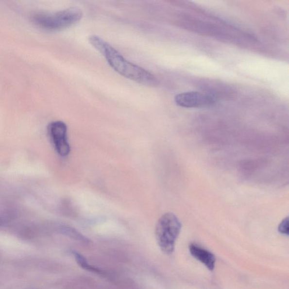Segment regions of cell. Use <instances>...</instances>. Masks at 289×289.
<instances>
[{
  "instance_id": "6da1fadb",
  "label": "cell",
  "mask_w": 289,
  "mask_h": 289,
  "mask_svg": "<svg viewBox=\"0 0 289 289\" xmlns=\"http://www.w3.org/2000/svg\"><path fill=\"white\" fill-rule=\"evenodd\" d=\"M89 42L105 58L115 71L132 81L148 86L158 85V80L154 75L137 65L125 60L116 50L99 36L92 35Z\"/></svg>"
},
{
  "instance_id": "7a4b0ae2",
  "label": "cell",
  "mask_w": 289,
  "mask_h": 289,
  "mask_svg": "<svg viewBox=\"0 0 289 289\" xmlns=\"http://www.w3.org/2000/svg\"><path fill=\"white\" fill-rule=\"evenodd\" d=\"M83 12L77 7H72L55 13L37 12L32 17L36 26L47 31H56L66 29L81 20Z\"/></svg>"
},
{
  "instance_id": "3957f363",
  "label": "cell",
  "mask_w": 289,
  "mask_h": 289,
  "mask_svg": "<svg viewBox=\"0 0 289 289\" xmlns=\"http://www.w3.org/2000/svg\"><path fill=\"white\" fill-rule=\"evenodd\" d=\"M182 223L176 216L167 212L159 219L155 227L156 241L160 249L167 255L173 253L175 243L178 238Z\"/></svg>"
},
{
  "instance_id": "277c9868",
  "label": "cell",
  "mask_w": 289,
  "mask_h": 289,
  "mask_svg": "<svg viewBox=\"0 0 289 289\" xmlns=\"http://www.w3.org/2000/svg\"><path fill=\"white\" fill-rule=\"evenodd\" d=\"M48 131L58 154L62 157L68 156L71 147L68 141L67 125L62 121H54L48 125Z\"/></svg>"
},
{
  "instance_id": "5b68a950",
  "label": "cell",
  "mask_w": 289,
  "mask_h": 289,
  "mask_svg": "<svg viewBox=\"0 0 289 289\" xmlns=\"http://www.w3.org/2000/svg\"><path fill=\"white\" fill-rule=\"evenodd\" d=\"M217 99L209 94L198 92H187L178 94L175 97L177 105L185 108H202L211 106Z\"/></svg>"
},
{
  "instance_id": "8992f818",
  "label": "cell",
  "mask_w": 289,
  "mask_h": 289,
  "mask_svg": "<svg viewBox=\"0 0 289 289\" xmlns=\"http://www.w3.org/2000/svg\"><path fill=\"white\" fill-rule=\"evenodd\" d=\"M189 251L191 255L195 259L204 264L209 270L214 271L215 267L216 257L213 254L195 243L189 246Z\"/></svg>"
},
{
  "instance_id": "52a82bcc",
  "label": "cell",
  "mask_w": 289,
  "mask_h": 289,
  "mask_svg": "<svg viewBox=\"0 0 289 289\" xmlns=\"http://www.w3.org/2000/svg\"><path fill=\"white\" fill-rule=\"evenodd\" d=\"M72 254H73V255H74L76 262H77V263L79 264V266H81L84 270L89 272H92L97 273H100L102 272V271H101L99 269L90 265V264L88 262H87L85 257L83 256L82 254L76 252H72Z\"/></svg>"
},
{
  "instance_id": "ba28073f",
  "label": "cell",
  "mask_w": 289,
  "mask_h": 289,
  "mask_svg": "<svg viewBox=\"0 0 289 289\" xmlns=\"http://www.w3.org/2000/svg\"><path fill=\"white\" fill-rule=\"evenodd\" d=\"M62 232L66 235H67L74 239L78 240L79 241L86 242V239L85 237L79 234L78 232H76L70 229V228H62Z\"/></svg>"
},
{
  "instance_id": "9c48e42d",
  "label": "cell",
  "mask_w": 289,
  "mask_h": 289,
  "mask_svg": "<svg viewBox=\"0 0 289 289\" xmlns=\"http://www.w3.org/2000/svg\"><path fill=\"white\" fill-rule=\"evenodd\" d=\"M278 231L281 234L285 236L289 235V219L288 218H285L278 226Z\"/></svg>"
},
{
  "instance_id": "30bf717a",
  "label": "cell",
  "mask_w": 289,
  "mask_h": 289,
  "mask_svg": "<svg viewBox=\"0 0 289 289\" xmlns=\"http://www.w3.org/2000/svg\"><path fill=\"white\" fill-rule=\"evenodd\" d=\"M2 224V219L1 218H0V226H1Z\"/></svg>"
}]
</instances>
